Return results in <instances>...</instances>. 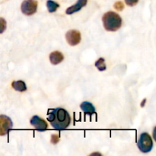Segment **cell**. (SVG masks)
<instances>
[{
  "instance_id": "1",
  "label": "cell",
  "mask_w": 156,
  "mask_h": 156,
  "mask_svg": "<svg viewBox=\"0 0 156 156\" xmlns=\"http://www.w3.org/2000/svg\"><path fill=\"white\" fill-rule=\"evenodd\" d=\"M48 121L56 129H65L71 123V117L63 108L50 110L48 113Z\"/></svg>"
},
{
  "instance_id": "2",
  "label": "cell",
  "mask_w": 156,
  "mask_h": 156,
  "mask_svg": "<svg viewBox=\"0 0 156 156\" xmlns=\"http://www.w3.org/2000/svg\"><path fill=\"white\" fill-rule=\"evenodd\" d=\"M104 27L108 31H117L122 25V18L118 14L114 12H108L104 15Z\"/></svg>"
},
{
  "instance_id": "3",
  "label": "cell",
  "mask_w": 156,
  "mask_h": 156,
  "mask_svg": "<svg viewBox=\"0 0 156 156\" xmlns=\"http://www.w3.org/2000/svg\"><path fill=\"white\" fill-rule=\"evenodd\" d=\"M137 146L142 152H144V153L149 152L153 147V142H152V137L147 133H143L140 136Z\"/></svg>"
},
{
  "instance_id": "4",
  "label": "cell",
  "mask_w": 156,
  "mask_h": 156,
  "mask_svg": "<svg viewBox=\"0 0 156 156\" xmlns=\"http://www.w3.org/2000/svg\"><path fill=\"white\" fill-rule=\"evenodd\" d=\"M21 9L25 15L30 16L34 15L37 9V2L36 0H24L21 4Z\"/></svg>"
},
{
  "instance_id": "5",
  "label": "cell",
  "mask_w": 156,
  "mask_h": 156,
  "mask_svg": "<svg viewBox=\"0 0 156 156\" xmlns=\"http://www.w3.org/2000/svg\"><path fill=\"white\" fill-rule=\"evenodd\" d=\"M13 127V123L10 117L0 115V136H5Z\"/></svg>"
},
{
  "instance_id": "6",
  "label": "cell",
  "mask_w": 156,
  "mask_h": 156,
  "mask_svg": "<svg viewBox=\"0 0 156 156\" xmlns=\"http://www.w3.org/2000/svg\"><path fill=\"white\" fill-rule=\"evenodd\" d=\"M66 38L70 46H76L81 41V34L76 30H70L66 34Z\"/></svg>"
},
{
  "instance_id": "7",
  "label": "cell",
  "mask_w": 156,
  "mask_h": 156,
  "mask_svg": "<svg viewBox=\"0 0 156 156\" xmlns=\"http://www.w3.org/2000/svg\"><path fill=\"white\" fill-rule=\"evenodd\" d=\"M30 124L39 131H45L48 128L47 122L38 116H34L30 120Z\"/></svg>"
},
{
  "instance_id": "8",
  "label": "cell",
  "mask_w": 156,
  "mask_h": 156,
  "mask_svg": "<svg viewBox=\"0 0 156 156\" xmlns=\"http://www.w3.org/2000/svg\"><path fill=\"white\" fill-rule=\"evenodd\" d=\"M87 2L88 0H78L77 2L74 5L71 6V7L68 8L66 11V13L67 15H73V14L76 13V12H79V10H81L82 7L86 5Z\"/></svg>"
},
{
  "instance_id": "9",
  "label": "cell",
  "mask_w": 156,
  "mask_h": 156,
  "mask_svg": "<svg viewBox=\"0 0 156 156\" xmlns=\"http://www.w3.org/2000/svg\"><path fill=\"white\" fill-rule=\"evenodd\" d=\"M64 56L62 53L59 51H54L50 53V61L53 65H57L63 61Z\"/></svg>"
},
{
  "instance_id": "10",
  "label": "cell",
  "mask_w": 156,
  "mask_h": 156,
  "mask_svg": "<svg viewBox=\"0 0 156 156\" xmlns=\"http://www.w3.org/2000/svg\"><path fill=\"white\" fill-rule=\"evenodd\" d=\"M81 109L84 111L85 114H89V115H92V114H96V110L94 105L88 101H84L83 103L81 104L80 106Z\"/></svg>"
},
{
  "instance_id": "11",
  "label": "cell",
  "mask_w": 156,
  "mask_h": 156,
  "mask_svg": "<svg viewBox=\"0 0 156 156\" xmlns=\"http://www.w3.org/2000/svg\"><path fill=\"white\" fill-rule=\"evenodd\" d=\"M12 86L15 91H20V92H23V91H25L27 90V86L23 81L13 82L12 84Z\"/></svg>"
},
{
  "instance_id": "12",
  "label": "cell",
  "mask_w": 156,
  "mask_h": 156,
  "mask_svg": "<svg viewBox=\"0 0 156 156\" xmlns=\"http://www.w3.org/2000/svg\"><path fill=\"white\" fill-rule=\"evenodd\" d=\"M47 6L49 12H50V13L55 12L56 11V9L58 8H59V5L57 2H56L52 1V0H48L47 2Z\"/></svg>"
},
{
  "instance_id": "13",
  "label": "cell",
  "mask_w": 156,
  "mask_h": 156,
  "mask_svg": "<svg viewBox=\"0 0 156 156\" xmlns=\"http://www.w3.org/2000/svg\"><path fill=\"white\" fill-rule=\"evenodd\" d=\"M94 65L97 67L98 69L101 72L105 71L107 69L106 65H105V59H104V58H100V59H98V60L95 62Z\"/></svg>"
},
{
  "instance_id": "14",
  "label": "cell",
  "mask_w": 156,
  "mask_h": 156,
  "mask_svg": "<svg viewBox=\"0 0 156 156\" xmlns=\"http://www.w3.org/2000/svg\"><path fill=\"white\" fill-rule=\"evenodd\" d=\"M6 29V21L4 18H0V34H2Z\"/></svg>"
},
{
  "instance_id": "15",
  "label": "cell",
  "mask_w": 156,
  "mask_h": 156,
  "mask_svg": "<svg viewBox=\"0 0 156 156\" xmlns=\"http://www.w3.org/2000/svg\"><path fill=\"white\" fill-rule=\"evenodd\" d=\"M114 8H115L117 11H122L123 9V8H124V5H123L122 2H117L114 4Z\"/></svg>"
},
{
  "instance_id": "16",
  "label": "cell",
  "mask_w": 156,
  "mask_h": 156,
  "mask_svg": "<svg viewBox=\"0 0 156 156\" xmlns=\"http://www.w3.org/2000/svg\"><path fill=\"white\" fill-rule=\"evenodd\" d=\"M59 141V136L56 134H53L51 136V143L53 144H56Z\"/></svg>"
},
{
  "instance_id": "17",
  "label": "cell",
  "mask_w": 156,
  "mask_h": 156,
  "mask_svg": "<svg viewBox=\"0 0 156 156\" xmlns=\"http://www.w3.org/2000/svg\"><path fill=\"white\" fill-rule=\"evenodd\" d=\"M139 0H125V2L129 6H134L138 3Z\"/></svg>"
}]
</instances>
